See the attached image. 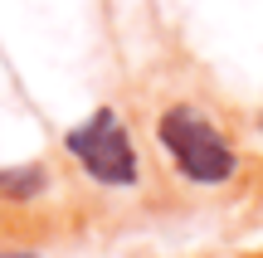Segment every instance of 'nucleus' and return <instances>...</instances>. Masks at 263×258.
<instances>
[{"label":"nucleus","instance_id":"obj_3","mask_svg":"<svg viewBox=\"0 0 263 258\" xmlns=\"http://www.w3.org/2000/svg\"><path fill=\"white\" fill-rule=\"evenodd\" d=\"M54 195V171L44 161L0 166V210H34Z\"/></svg>","mask_w":263,"mask_h":258},{"label":"nucleus","instance_id":"obj_2","mask_svg":"<svg viewBox=\"0 0 263 258\" xmlns=\"http://www.w3.org/2000/svg\"><path fill=\"white\" fill-rule=\"evenodd\" d=\"M64 156L88 185L98 190H141L146 185V156L132 136L117 107H93L64 132Z\"/></svg>","mask_w":263,"mask_h":258},{"label":"nucleus","instance_id":"obj_1","mask_svg":"<svg viewBox=\"0 0 263 258\" xmlns=\"http://www.w3.org/2000/svg\"><path fill=\"white\" fill-rule=\"evenodd\" d=\"M151 142H156L166 171L195 190H229L234 181H244L239 136L224 127L215 107L195 103V97H166L151 112Z\"/></svg>","mask_w":263,"mask_h":258},{"label":"nucleus","instance_id":"obj_4","mask_svg":"<svg viewBox=\"0 0 263 258\" xmlns=\"http://www.w3.org/2000/svg\"><path fill=\"white\" fill-rule=\"evenodd\" d=\"M0 258H39V253H29V249H0Z\"/></svg>","mask_w":263,"mask_h":258},{"label":"nucleus","instance_id":"obj_5","mask_svg":"<svg viewBox=\"0 0 263 258\" xmlns=\"http://www.w3.org/2000/svg\"><path fill=\"white\" fill-rule=\"evenodd\" d=\"M254 132H258V142H263V107H258V122H254Z\"/></svg>","mask_w":263,"mask_h":258}]
</instances>
